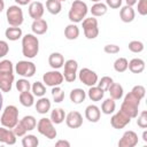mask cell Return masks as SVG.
I'll list each match as a JSON object with an SVG mask.
<instances>
[{
    "label": "cell",
    "mask_w": 147,
    "mask_h": 147,
    "mask_svg": "<svg viewBox=\"0 0 147 147\" xmlns=\"http://www.w3.org/2000/svg\"><path fill=\"white\" fill-rule=\"evenodd\" d=\"M113 83H114V80H113L111 77H109V76H103V77L99 80V83H96V84H98V86H99L100 88H102L103 91H108L109 86H110Z\"/></svg>",
    "instance_id": "cell-41"
},
{
    "label": "cell",
    "mask_w": 147,
    "mask_h": 147,
    "mask_svg": "<svg viewBox=\"0 0 147 147\" xmlns=\"http://www.w3.org/2000/svg\"><path fill=\"white\" fill-rule=\"evenodd\" d=\"M15 2H16L17 5H20V6H25V5L30 3L31 0H15Z\"/></svg>",
    "instance_id": "cell-51"
},
{
    "label": "cell",
    "mask_w": 147,
    "mask_h": 147,
    "mask_svg": "<svg viewBox=\"0 0 147 147\" xmlns=\"http://www.w3.org/2000/svg\"><path fill=\"white\" fill-rule=\"evenodd\" d=\"M9 52V46L7 44V41L5 40H0V59L6 56Z\"/></svg>",
    "instance_id": "cell-48"
},
{
    "label": "cell",
    "mask_w": 147,
    "mask_h": 147,
    "mask_svg": "<svg viewBox=\"0 0 147 147\" xmlns=\"http://www.w3.org/2000/svg\"><path fill=\"white\" fill-rule=\"evenodd\" d=\"M108 8H107V5L106 3H102V2H95L92 8H91V14L94 16V17H99V16H103L106 13H107Z\"/></svg>",
    "instance_id": "cell-32"
},
{
    "label": "cell",
    "mask_w": 147,
    "mask_h": 147,
    "mask_svg": "<svg viewBox=\"0 0 147 147\" xmlns=\"http://www.w3.org/2000/svg\"><path fill=\"white\" fill-rule=\"evenodd\" d=\"M59 1H61V2H62V1H67V0H59Z\"/></svg>",
    "instance_id": "cell-57"
},
{
    "label": "cell",
    "mask_w": 147,
    "mask_h": 147,
    "mask_svg": "<svg viewBox=\"0 0 147 147\" xmlns=\"http://www.w3.org/2000/svg\"><path fill=\"white\" fill-rule=\"evenodd\" d=\"M13 71H14V67L11 61L2 60L0 62V72H13Z\"/></svg>",
    "instance_id": "cell-43"
},
{
    "label": "cell",
    "mask_w": 147,
    "mask_h": 147,
    "mask_svg": "<svg viewBox=\"0 0 147 147\" xmlns=\"http://www.w3.org/2000/svg\"><path fill=\"white\" fill-rule=\"evenodd\" d=\"M78 78H79V80H80L83 84H85V85L88 86V87L94 86V85H96V83H98V75H96L93 70H91V69H88V68H83V69H80V71H79V74H78Z\"/></svg>",
    "instance_id": "cell-11"
},
{
    "label": "cell",
    "mask_w": 147,
    "mask_h": 147,
    "mask_svg": "<svg viewBox=\"0 0 147 147\" xmlns=\"http://www.w3.org/2000/svg\"><path fill=\"white\" fill-rule=\"evenodd\" d=\"M139 141L138 134L134 131H125L122 136V138L118 141V146L119 147H134Z\"/></svg>",
    "instance_id": "cell-13"
},
{
    "label": "cell",
    "mask_w": 147,
    "mask_h": 147,
    "mask_svg": "<svg viewBox=\"0 0 147 147\" xmlns=\"http://www.w3.org/2000/svg\"><path fill=\"white\" fill-rule=\"evenodd\" d=\"M46 8L52 15H57L62 10V5H61V1L59 0H47Z\"/></svg>",
    "instance_id": "cell-31"
},
{
    "label": "cell",
    "mask_w": 147,
    "mask_h": 147,
    "mask_svg": "<svg viewBox=\"0 0 147 147\" xmlns=\"http://www.w3.org/2000/svg\"><path fill=\"white\" fill-rule=\"evenodd\" d=\"M5 36L8 40L15 41L18 40L22 37V29L18 26H11V28H7L5 31Z\"/></svg>",
    "instance_id": "cell-26"
},
{
    "label": "cell",
    "mask_w": 147,
    "mask_h": 147,
    "mask_svg": "<svg viewBox=\"0 0 147 147\" xmlns=\"http://www.w3.org/2000/svg\"><path fill=\"white\" fill-rule=\"evenodd\" d=\"M0 142L6 145H15L16 142V136L13 132V130L8 127H0Z\"/></svg>",
    "instance_id": "cell-16"
},
{
    "label": "cell",
    "mask_w": 147,
    "mask_h": 147,
    "mask_svg": "<svg viewBox=\"0 0 147 147\" xmlns=\"http://www.w3.org/2000/svg\"><path fill=\"white\" fill-rule=\"evenodd\" d=\"M142 140L145 142H147V131H144V133H142Z\"/></svg>",
    "instance_id": "cell-55"
},
{
    "label": "cell",
    "mask_w": 147,
    "mask_h": 147,
    "mask_svg": "<svg viewBox=\"0 0 147 147\" xmlns=\"http://www.w3.org/2000/svg\"><path fill=\"white\" fill-rule=\"evenodd\" d=\"M20 123L23 125V127H24L26 131H32V130L37 126V121H36V118H34L33 116H31V115L24 116V117L20 121Z\"/></svg>",
    "instance_id": "cell-34"
},
{
    "label": "cell",
    "mask_w": 147,
    "mask_h": 147,
    "mask_svg": "<svg viewBox=\"0 0 147 147\" xmlns=\"http://www.w3.org/2000/svg\"><path fill=\"white\" fill-rule=\"evenodd\" d=\"M52 96H53V100L56 103H60L64 99V92L60 86H54L52 88Z\"/></svg>",
    "instance_id": "cell-38"
},
{
    "label": "cell",
    "mask_w": 147,
    "mask_h": 147,
    "mask_svg": "<svg viewBox=\"0 0 147 147\" xmlns=\"http://www.w3.org/2000/svg\"><path fill=\"white\" fill-rule=\"evenodd\" d=\"M127 64H129V62H127V60L125 57H118L114 62V69L117 72H124L127 69Z\"/></svg>",
    "instance_id": "cell-37"
},
{
    "label": "cell",
    "mask_w": 147,
    "mask_h": 147,
    "mask_svg": "<svg viewBox=\"0 0 147 147\" xmlns=\"http://www.w3.org/2000/svg\"><path fill=\"white\" fill-rule=\"evenodd\" d=\"M119 17H121V20L124 23H131L134 20V17H136L134 9L131 6H124V7H122L121 8V11H119Z\"/></svg>",
    "instance_id": "cell-20"
},
{
    "label": "cell",
    "mask_w": 147,
    "mask_h": 147,
    "mask_svg": "<svg viewBox=\"0 0 147 147\" xmlns=\"http://www.w3.org/2000/svg\"><path fill=\"white\" fill-rule=\"evenodd\" d=\"M87 94H88V98L92 101H100L103 98V95H105V91L102 88H100L99 86H95L94 85V86H91L90 87Z\"/></svg>",
    "instance_id": "cell-29"
},
{
    "label": "cell",
    "mask_w": 147,
    "mask_h": 147,
    "mask_svg": "<svg viewBox=\"0 0 147 147\" xmlns=\"http://www.w3.org/2000/svg\"><path fill=\"white\" fill-rule=\"evenodd\" d=\"M115 109H116V103H115V100L111 98L106 99L101 105V111L106 115L113 114L115 111Z\"/></svg>",
    "instance_id": "cell-30"
},
{
    "label": "cell",
    "mask_w": 147,
    "mask_h": 147,
    "mask_svg": "<svg viewBox=\"0 0 147 147\" xmlns=\"http://www.w3.org/2000/svg\"><path fill=\"white\" fill-rule=\"evenodd\" d=\"M131 122V117L129 115H126L125 113H123L122 110L117 111L115 115L111 116L110 118V124L114 129H123L125 127L127 124H130Z\"/></svg>",
    "instance_id": "cell-12"
},
{
    "label": "cell",
    "mask_w": 147,
    "mask_h": 147,
    "mask_svg": "<svg viewBox=\"0 0 147 147\" xmlns=\"http://www.w3.org/2000/svg\"><path fill=\"white\" fill-rule=\"evenodd\" d=\"M31 90L33 92V95L39 96V98L44 96L45 93H46V87H45V85L41 82H34L31 85Z\"/></svg>",
    "instance_id": "cell-36"
},
{
    "label": "cell",
    "mask_w": 147,
    "mask_h": 147,
    "mask_svg": "<svg viewBox=\"0 0 147 147\" xmlns=\"http://www.w3.org/2000/svg\"><path fill=\"white\" fill-rule=\"evenodd\" d=\"M39 52V40L32 33H26L22 37V53L28 59H33Z\"/></svg>",
    "instance_id": "cell-1"
},
{
    "label": "cell",
    "mask_w": 147,
    "mask_h": 147,
    "mask_svg": "<svg viewBox=\"0 0 147 147\" xmlns=\"http://www.w3.org/2000/svg\"><path fill=\"white\" fill-rule=\"evenodd\" d=\"M69 98H70V100H71L72 103L79 105V103H82L85 100L86 93L82 88H74V90H71V92L69 94Z\"/></svg>",
    "instance_id": "cell-23"
},
{
    "label": "cell",
    "mask_w": 147,
    "mask_h": 147,
    "mask_svg": "<svg viewBox=\"0 0 147 147\" xmlns=\"http://www.w3.org/2000/svg\"><path fill=\"white\" fill-rule=\"evenodd\" d=\"M131 93L133 94V95H136L138 99H144L145 98V94H146V88L142 86V85H136L133 88H132V91H131Z\"/></svg>",
    "instance_id": "cell-42"
},
{
    "label": "cell",
    "mask_w": 147,
    "mask_h": 147,
    "mask_svg": "<svg viewBox=\"0 0 147 147\" xmlns=\"http://www.w3.org/2000/svg\"><path fill=\"white\" fill-rule=\"evenodd\" d=\"M106 5H107V7L116 9L122 6V0H106Z\"/></svg>",
    "instance_id": "cell-49"
},
{
    "label": "cell",
    "mask_w": 147,
    "mask_h": 147,
    "mask_svg": "<svg viewBox=\"0 0 147 147\" xmlns=\"http://www.w3.org/2000/svg\"><path fill=\"white\" fill-rule=\"evenodd\" d=\"M138 13L141 16L147 15V0H139L138 1Z\"/></svg>",
    "instance_id": "cell-46"
},
{
    "label": "cell",
    "mask_w": 147,
    "mask_h": 147,
    "mask_svg": "<svg viewBox=\"0 0 147 147\" xmlns=\"http://www.w3.org/2000/svg\"><path fill=\"white\" fill-rule=\"evenodd\" d=\"M48 29V24L44 18L33 20L31 24V30L34 34H44Z\"/></svg>",
    "instance_id": "cell-19"
},
{
    "label": "cell",
    "mask_w": 147,
    "mask_h": 147,
    "mask_svg": "<svg viewBox=\"0 0 147 147\" xmlns=\"http://www.w3.org/2000/svg\"><path fill=\"white\" fill-rule=\"evenodd\" d=\"M108 92H109L111 99H114V100H119V99H122V96H123V92H124V91H123V87H122L121 84L113 83V84L109 86Z\"/></svg>",
    "instance_id": "cell-27"
},
{
    "label": "cell",
    "mask_w": 147,
    "mask_h": 147,
    "mask_svg": "<svg viewBox=\"0 0 147 147\" xmlns=\"http://www.w3.org/2000/svg\"><path fill=\"white\" fill-rule=\"evenodd\" d=\"M20 102L24 107H32L33 103H34L33 94L30 93V91H28V92H21L20 93Z\"/></svg>",
    "instance_id": "cell-33"
},
{
    "label": "cell",
    "mask_w": 147,
    "mask_h": 147,
    "mask_svg": "<svg viewBox=\"0 0 147 147\" xmlns=\"http://www.w3.org/2000/svg\"><path fill=\"white\" fill-rule=\"evenodd\" d=\"M140 105V99L133 95L131 92L124 96V101L121 105V110L129 115L131 118H136L138 116V108Z\"/></svg>",
    "instance_id": "cell-2"
},
{
    "label": "cell",
    "mask_w": 147,
    "mask_h": 147,
    "mask_svg": "<svg viewBox=\"0 0 147 147\" xmlns=\"http://www.w3.org/2000/svg\"><path fill=\"white\" fill-rule=\"evenodd\" d=\"M103 51L108 54H117L119 52V46L117 45H114V44H109V45H106Z\"/></svg>",
    "instance_id": "cell-47"
},
{
    "label": "cell",
    "mask_w": 147,
    "mask_h": 147,
    "mask_svg": "<svg viewBox=\"0 0 147 147\" xmlns=\"http://www.w3.org/2000/svg\"><path fill=\"white\" fill-rule=\"evenodd\" d=\"M14 78L13 72H0V91L9 92L11 90Z\"/></svg>",
    "instance_id": "cell-15"
},
{
    "label": "cell",
    "mask_w": 147,
    "mask_h": 147,
    "mask_svg": "<svg viewBox=\"0 0 147 147\" xmlns=\"http://www.w3.org/2000/svg\"><path fill=\"white\" fill-rule=\"evenodd\" d=\"M13 132L15 133V136L16 137H24L25 136V133L28 132L24 127H23V125L20 123V121H18V123L13 127Z\"/></svg>",
    "instance_id": "cell-45"
},
{
    "label": "cell",
    "mask_w": 147,
    "mask_h": 147,
    "mask_svg": "<svg viewBox=\"0 0 147 147\" xmlns=\"http://www.w3.org/2000/svg\"><path fill=\"white\" fill-rule=\"evenodd\" d=\"M65 119V113L62 108H54L51 113V121L53 124H61Z\"/></svg>",
    "instance_id": "cell-28"
},
{
    "label": "cell",
    "mask_w": 147,
    "mask_h": 147,
    "mask_svg": "<svg viewBox=\"0 0 147 147\" xmlns=\"http://www.w3.org/2000/svg\"><path fill=\"white\" fill-rule=\"evenodd\" d=\"M65 123L70 129H78L83 125V116L79 111H70L65 115Z\"/></svg>",
    "instance_id": "cell-14"
},
{
    "label": "cell",
    "mask_w": 147,
    "mask_h": 147,
    "mask_svg": "<svg viewBox=\"0 0 147 147\" xmlns=\"http://www.w3.org/2000/svg\"><path fill=\"white\" fill-rule=\"evenodd\" d=\"M125 2H126V6H134L136 3H137V0H125Z\"/></svg>",
    "instance_id": "cell-52"
},
{
    "label": "cell",
    "mask_w": 147,
    "mask_h": 147,
    "mask_svg": "<svg viewBox=\"0 0 147 147\" xmlns=\"http://www.w3.org/2000/svg\"><path fill=\"white\" fill-rule=\"evenodd\" d=\"M15 71L22 77L30 78L36 74V64L31 61H18L15 65Z\"/></svg>",
    "instance_id": "cell-8"
},
{
    "label": "cell",
    "mask_w": 147,
    "mask_h": 147,
    "mask_svg": "<svg viewBox=\"0 0 147 147\" xmlns=\"http://www.w3.org/2000/svg\"><path fill=\"white\" fill-rule=\"evenodd\" d=\"M138 119H137V124L139 127L141 129H146L147 127V111L146 110H142L140 113L139 116H137Z\"/></svg>",
    "instance_id": "cell-44"
},
{
    "label": "cell",
    "mask_w": 147,
    "mask_h": 147,
    "mask_svg": "<svg viewBox=\"0 0 147 147\" xmlns=\"http://www.w3.org/2000/svg\"><path fill=\"white\" fill-rule=\"evenodd\" d=\"M56 147H70V142L68 140H59L55 142Z\"/></svg>",
    "instance_id": "cell-50"
},
{
    "label": "cell",
    "mask_w": 147,
    "mask_h": 147,
    "mask_svg": "<svg viewBox=\"0 0 147 147\" xmlns=\"http://www.w3.org/2000/svg\"><path fill=\"white\" fill-rule=\"evenodd\" d=\"M49 109H51V101L47 98L41 96L37 101V103H36V110H37V113L44 115V114H47L49 111Z\"/></svg>",
    "instance_id": "cell-24"
},
{
    "label": "cell",
    "mask_w": 147,
    "mask_h": 147,
    "mask_svg": "<svg viewBox=\"0 0 147 147\" xmlns=\"http://www.w3.org/2000/svg\"><path fill=\"white\" fill-rule=\"evenodd\" d=\"M91 1H93V2H100L101 0H91Z\"/></svg>",
    "instance_id": "cell-56"
},
{
    "label": "cell",
    "mask_w": 147,
    "mask_h": 147,
    "mask_svg": "<svg viewBox=\"0 0 147 147\" xmlns=\"http://www.w3.org/2000/svg\"><path fill=\"white\" fill-rule=\"evenodd\" d=\"M77 69H78L77 61H75L72 59L65 61L64 62V72L62 74L64 80H67L68 83H74L77 77Z\"/></svg>",
    "instance_id": "cell-9"
},
{
    "label": "cell",
    "mask_w": 147,
    "mask_h": 147,
    "mask_svg": "<svg viewBox=\"0 0 147 147\" xmlns=\"http://www.w3.org/2000/svg\"><path fill=\"white\" fill-rule=\"evenodd\" d=\"M78 36H79V28L76 24L71 23V24L65 26V29H64V37L68 40H75V39L78 38Z\"/></svg>",
    "instance_id": "cell-25"
},
{
    "label": "cell",
    "mask_w": 147,
    "mask_h": 147,
    "mask_svg": "<svg viewBox=\"0 0 147 147\" xmlns=\"http://www.w3.org/2000/svg\"><path fill=\"white\" fill-rule=\"evenodd\" d=\"M6 17H7L8 24L11 26H20L24 21L23 10L21 9V7L18 5L9 6V8L6 11Z\"/></svg>",
    "instance_id": "cell-6"
},
{
    "label": "cell",
    "mask_w": 147,
    "mask_h": 147,
    "mask_svg": "<svg viewBox=\"0 0 147 147\" xmlns=\"http://www.w3.org/2000/svg\"><path fill=\"white\" fill-rule=\"evenodd\" d=\"M42 80L44 83L47 85V86H51V87H54V86H60L64 78H63V75L57 71V70H52V71H47L46 74H44L42 76Z\"/></svg>",
    "instance_id": "cell-10"
},
{
    "label": "cell",
    "mask_w": 147,
    "mask_h": 147,
    "mask_svg": "<svg viewBox=\"0 0 147 147\" xmlns=\"http://www.w3.org/2000/svg\"><path fill=\"white\" fill-rule=\"evenodd\" d=\"M48 63L53 69H60L64 64V57L61 53H52L48 57Z\"/></svg>",
    "instance_id": "cell-21"
},
{
    "label": "cell",
    "mask_w": 147,
    "mask_h": 147,
    "mask_svg": "<svg viewBox=\"0 0 147 147\" xmlns=\"http://www.w3.org/2000/svg\"><path fill=\"white\" fill-rule=\"evenodd\" d=\"M29 15L33 20L41 18L44 15V5L40 1H33L29 5Z\"/></svg>",
    "instance_id": "cell-18"
},
{
    "label": "cell",
    "mask_w": 147,
    "mask_h": 147,
    "mask_svg": "<svg viewBox=\"0 0 147 147\" xmlns=\"http://www.w3.org/2000/svg\"><path fill=\"white\" fill-rule=\"evenodd\" d=\"M16 88H17V91L20 93L21 92H28L31 88V84H30V82L28 79L22 78V79H18L16 82Z\"/></svg>",
    "instance_id": "cell-39"
},
{
    "label": "cell",
    "mask_w": 147,
    "mask_h": 147,
    "mask_svg": "<svg viewBox=\"0 0 147 147\" xmlns=\"http://www.w3.org/2000/svg\"><path fill=\"white\" fill-rule=\"evenodd\" d=\"M144 44L139 40H132L129 42V49L132 53H141L144 51Z\"/></svg>",
    "instance_id": "cell-40"
},
{
    "label": "cell",
    "mask_w": 147,
    "mask_h": 147,
    "mask_svg": "<svg viewBox=\"0 0 147 147\" xmlns=\"http://www.w3.org/2000/svg\"><path fill=\"white\" fill-rule=\"evenodd\" d=\"M88 11L87 5L83 0H75L68 13V17L72 23H79L86 16Z\"/></svg>",
    "instance_id": "cell-3"
},
{
    "label": "cell",
    "mask_w": 147,
    "mask_h": 147,
    "mask_svg": "<svg viewBox=\"0 0 147 147\" xmlns=\"http://www.w3.org/2000/svg\"><path fill=\"white\" fill-rule=\"evenodd\" d=\"M0 122H1L2 126L8 127V129H13L18 123V109L13 105L7 106L2 111V115L0 117Z\"/></svg>",
    "instance_id": "cell-4"
},
{
    "label": "cell",
    "mask_w": 147,
    "mask_h": 147,
    "mask_svg": "<svg viewBox=\"0 0 147 147\" xmlns=\"http://www.w3.org/2000/svg\"><path fill=\"white\" fill-rule=\"evenodd\" d=\"M37 130L40 134H42L48 139H54L57 136V132L53 125V122L51 121V118H47V117H42L39 119V122L37 123Z\"/></svg>",
    "instance_id": "cell-5"
},
{
    "label": "cell",
    "mask_w": 147,
    "mask_h": 147,
    "mask_svg": "<svg viewBox=\"0 0 147 147\" xmlns=\"http://www.w3.org/2000/svg\"><path fill=\"white\" fill-rule=\"evenodd\" d=\"M22 145L23 147H37L39 145V140L33 134H25L22 139Z\"/></svg>",
    "instance_id": "cell-35"
},
{
    "label": "cell",
    "mask_w": 147,
    "mask_h": 147,
    "mask_svg": "<svg viewBox=\"0 0 147 147\" xmlns=\"http://www.w3.org/2000/svg\"><path fill=\"white\" fill-rule=\"evenodd\" d=\"M100 116H101V110L98 106L95 105H90L86 107L85 109V117L88 122L91 123H96L99 122L100 119Z\"/></svg>",
    "instance_id": "cell-17"
},
{
    "label": "cell",
    "mask_w": 147,
    "mask_h": 147,
    "mask_svg": "<svg viewBox=\"0 0 147 147\" xmlns=\"http://www.w3.org/2000/svg\"><path fill=\"white\" fill-rule=\"evenodd\" d=\"M5 9V1L3 0H0V13Z\"/></svg>",
    "instance_id": "cell-53"
},
{
    "label": "cell",
    "mask_w": 147,
    "mask_h": 147,
    "mask_svg": "<svg viewBox=\"0 0 147 147\" xmlns=\"http://www.w3.org/2000/svg\"><path fill=\"white\" fill-rule=\"evenodd\" d=\"M83 22V30L84 34L87 39H94L99 34V28H98V20L95 17H88L82 21Z\"/></svg>",
    "instance_id": "cell-7"
},
{
    "label": "cell",
    "mask_w": 147,
    "mask_h": 147,
    "mask_svg": "<svg viewBox=\"0 0 147 147\" xmlns=\"http://www.w3.org/2000/svg\"><path fill=\"white\" fill-rule=\"evenodd\" d=\"M2 105H3V96H2V94H1V92H0V111H1V109H2Z\"/></svg>",
    "instance_id": "cell-54"
},
{
    "label": "cell",
    "mask_w": 147,
    "mask_h": 147,
    "mask_svg": "<svg viewBox=\"0 0 147 147\" xmlns=\"http://www.w3.org/2000/svg\"><path fill=\"white\" fill-rule=\"evenodd\" d=\"M127 68L130 69L131 72L133 74H140L145 70V61L142 59H139V57H136V59H132L129 64H127Z\"/></svg>",
    "instance_id": "cell-22"
}]
</instances>
